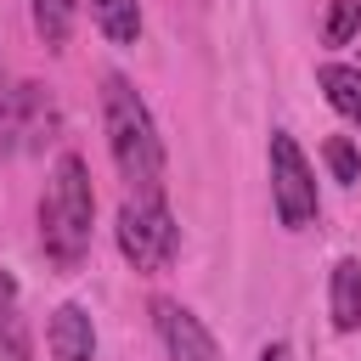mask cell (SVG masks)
Here are the masks:
<instances>
[{
    "instance_id": "9c48e42d",
    "label": "cell",
    "mask_w": 361,
    "mask_h": 361,
    "mask_svg": "<svg viewBox=\"0 0 361 361\" xmlns=\"http://www.w3.org/2000/svg\"><path fill=\"white\" fill-rule=\"evenodd\" d=\"M316 85L327 96V107L350 124H361V68H344V62H322L316 68Z\"/></svg>"
},
{
    "instance_id": "5b68a950",
    "label": "cell",
    "mask_w": 361,
    "mask_h": 361,
    "mask_svg": "<svg viewBox=\"0 0 361 361\" xmlns=\"http://www.w3.org/2000/svg\"><path fill=\"white\" fill-rule=\"evenodd\" d=\"M271 203H276V220L288 231H305L322 214L316 169H310V158L299 152V141L288 130H271Z\"/></svg>"
},
{
    "instance_id": "6da1fadb",
    "label": "cell",
    "mask_w": 361,
    "mask_h": 361,
    "mask_svg": "<svg viewBox=\"0 0 361 361\" xmlns=\"http://www.w3.org/2000/svg\"><path fill=\"white\" fill-rule=\"evenodd\" d=\"M102 130L118 175L130 180V197H164V141H158L152 107L124 73L102 79Z\"/></svg>"
},
{
    "instance_id": "7a4b0ae2",
    "label": "cell",
    "mask_w": 361,
    "mask_h": 361,
    "mask_svg": "<svg viewBox=\"0 0 361 361\" xmlns=\"http://www.w3.org/2000/svg\"><path fill=\"white\" fill-rule=\"evenodd\" d=\"M90 226H96V192L90 169L79 152H62L51 169V186L39 197V248L56 271H79L90 254Z\"/></svg>"
},
{
    "instance_id": "5bb4252c",
    "label": "cell",
    "mask_w": 361,
    "mask_h": 361,
    "mask_svg": "<svg viewBox=\"0 0 361 361\" xmlns=\"http://www.w3.org/2000/svg\"><path fill=\"white\" fill-rule=\"evenodd\" d=\"M11 322H17V276L0 271V338L11 333Z\"/></svg>"
},
{
    "instance_id": "52a82bcc",
    "label": "cell",
    "mask_w": 361,
    "mask_h": 361,
    "mask_svg": "<svg viewBox=\"0 0 361 361\" xmlns=\"http://www.w3.org/2000/svg\"><path fill=\"white\" fill-rule=\"evenodd\" d=\"M45 344L56 361H96V322L85 305H56L51 310V327H45Z\"/></svg>"
},
{
    "instance_id": "ba28073f",
    "label": "cell",
    "mask_w": 361,
    "mask_h": 361,
    "mask_svg": "<svg viewBox=\"0 0 361 361\" xmlns=\"http://www.w3.org/2000/svg\"><path fill=\"white\" fill-rule=\"evenodd\" d=\"M327 316H333L338 333L361 327V259L355 254H344L333 265V276H327Z\"/></svg>"
},
{
    "instance_id": "e0dca14e",
    "label": "cell",
    "mask_w": 361,
    "mask_h": 361,
    "mask_svg": "<svg viewBox=\"0 0 361 361\" xmlns=\"http://www.w3.org/2000/svg\"><path fill=\"white\" fill-rule=\"evenodd\" d=\"M0 90H6V85H0Z\"/></svg>"
},
{
    "instance_id": "30bf717a",
    "label": "cell",
    "mask_w": 361,
    "mask_h": 361,
    "mask_svg": "<svg viewBox=\"0 0 361 361\" xmlns=\"http://www.w3.org/2000/svg\"><path fill=\"white\" fill-rule=\"evenodd\" d=\"M90 23L107 34V45L141 39V0H90Z\"/></svg>"
},
{
    "instance_id": "8fae6325",
    "label": "cell",
    "mask_w": 361,
    "mask_h": 361,
    "mask_svg": "<svg viewBox=\"0 0 361 361\" xmlns=\"http://www.w3.org/2000/svg\"><path fill=\"white\" fill-rule=\"evenodd\" d=\"M28 6H34V34H39L51 51H62V45H68V34H73L79 0H28Z\"/></svg>"
},
{
    "instance_id": "3957f363",
    "label": "cell",
    "mask_w": 361,
    "mask_h": 361,
    "mask_svg": "<svg viewBox=\"0 0 361 361\" xmlns=\"http://www.w3.org/2000/svg\"><path fill=\"white\" fill-rule=\"evenodd\" d=\"M113 237H118V254H124L141 276L169 271L175 254H180V226H175V214H169L164 197H124Z\"/></svg>"
},
{
    "instance_id": "7c38bea8",
    "label": "cell",
    "mask_w": 361,
    "mask_h": 361,
    "mask_svg": "<svg viewBox=\"0 0 361 361\" xmlns=\"http://www.w3.org/2000/svg\"><path fill=\"white\" fill-rule=\"evenodd\" d=\"M322 158H327V169H333L338 186H355V180H361V152H355L350 135H333V141L322 147Z\"/></svg>"
},
{
    "instance_id": "8992f818",
    "label": "cell",
    "mask_w": 361,
    "mask_h": 361,
    "mask_svg": "<svg viewBox=\"0 0 361 361\" xmlns=\"http://www.w3.org/2000/svg\"><path fill=\"white\" fill-rule=\"evenodd\" d=\"M152 327H158V344L169 350V361H220L214 333L180 299H152Z\"/></svg>"
},
{
    "instance_id": "4fadbf2b",
    "label": "cell",
    "mask_w": 361,
    "mask_h": 361,
    "mask_svg": "<svg viewBox=\"0 0 361 361\" xmlns=\"http://www.w3.org/2000/svg\"><path fill=\"white\" fill-rule=\"evenodd\" d=\"M355 28H361V0H333L327 28H322V45H350Z\"/></svg>"
},
{
    "instance_id": "9a60e30c",
    "label": "cell",
    "mask_w": 361,
    "mask_h": 361,
    "mask_svg": "<svg viewBox=\"0 0 361 361\" xmlns=\"http://www.w3.org/2000/svg\"><path fill=\"white\" fill-rule=\"evenodd\" d=\"M0 361H28V333L11 322V333L0 338Z\"/></svg>"
},
{
    "instance_id": "277c9868",
    "label": "cell",
    "mask_w": 361,
    "mask_h": 361,
    "mask_svg": "<svg viewBox=\"0 0 361 361\" xmlns=\"http://www.w3.org/2000/svg\"><path fill=\"white\" fill-rule=\"evenodd\" d=\"M62 130L56 96L45 85H11L0 90V158H23V152H45Z\"/></svg>"
},
{
    "instance_id": "2e32d148",
    "label": "cell",
    "mask_w": 361,
    "mask_h": 361,
    "mask_svg": "<svg viewBox=\"0 0 361 361\" xmlns=\"http://www.w3.org/2000/svg\"><path fill=\"white\" fill-rule=\"evenodd\" d=\"M259 361H293V350L276 338V344H265V350H259Z\"/></svg>"
}]
</instances>
